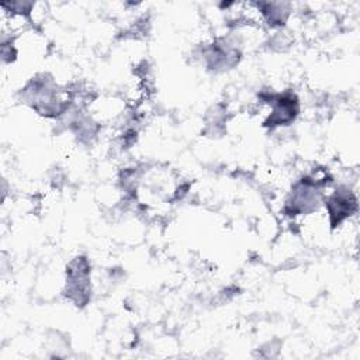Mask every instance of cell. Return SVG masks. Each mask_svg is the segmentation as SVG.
Here are the masks:
<instances>
[{
	"label": "cell",
	"mask_w": 360,
	"mask_h": 360,
	"mask_svg": "<svg viewBox=\"0 0 360 360\" xmlns=\"http://www.w3.org/2000/svg\"><path fill=\"white\" fill-rule=\"evenodd\" d=\"M273 111L266 121V125H285L294 120L298 111V103L294 94L276 96L273 100Z\"/></svg>",
	"instance_id": "obj_1"
},
{
	"label": "cell",
	"mask_w": 360,
	"mask_h": 360,
	"mask_svg": "<svg viewBox=\"0 0 360 360\" xmlns=\"http://www.w3.org/2000/svg\"><path fill=\"white\" fill-rule=\"evenodd\" d=\"M326 207L332 219L333 225H339L343 219L352 215L356 210V198L350 193L336 191L328 201Z\"/></svg>",
	"instance_id": "obj_2"
}]
</instances>
